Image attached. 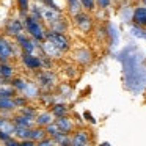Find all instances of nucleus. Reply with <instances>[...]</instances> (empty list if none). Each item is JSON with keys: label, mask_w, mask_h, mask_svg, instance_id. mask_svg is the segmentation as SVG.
Returning a JSON list of instances; mask_svg holds the SVG:
<instances>
[{"label": "nucleus", "mask_w": 146, "mask_h": 146, "mask_svg": "<svg viewBox=\"0 0 146 146\" xmlns=\"http://www.w3.org/2000/svg\"><path fill=\"white\" fill-rule=\"evenodd\" d=\"M46 39L50 42H54L60 50H68L69 49V41L63 33H57V32H49L46 33Z\"/></svg>", "instance_id": "f257e3e1"}, {"label": "nucleus", "mask_w": 146, "mask_h": 146, "mask_svg": "<svg viewBox=\"0 0 146 146\" xmlns=\"http://www.w3.org/2000/svg\"><path fill=\"white\" fill-rule=\"evenodd\" d=\"M25 27H27V30H29V33L35 39H42L46 36L44 32H42V29H41V25H39V22L36 19H33V17H27L25 19Z\"/></svg>", "instance_id": "f03ea898"}, {"label": "nucleus", "mask_w": 146, "mask_h": 146, "mask_svg": "<svg viewBox=\"0 0 146 146\" xmlns=\"http://www.w3.org/2000/svg\"><path fill=\"white\" fill-rule=\"evenodd\" d=\"M39 14H41L46 21H49V22H54L55 24V22L60 21V11L55 10V8L47 7V5H44V7L39 10Z\"/></svg>", "instance_id": "7ed1b4c3"}, {"label": "nucleus", "mask_w": 146, "mask_h": 146, "mask_svg": "<svg viewBox=\"0 0 146 146\" xmlns=\"http://www.w3.org/2000/svg\"><path fill=\"white\" fill-rule=\"evenodd\" d=\"M74 22H76V25L79 27V29H82L83 32H88V30L91 29V17H90L88 14L82 13V11L74 16Z\"/></svg>", "instance_id": "20e7f679"}, {"label": "nucleus", "mask_w": 146, "mask_h": 146, "mask_svg": "<svg viewBox=\"0 0 146 146\" xmlns=\"http://www.w3.org/2000/svg\"><path fill=\"white\" fill-rule=\"evenodd\" d=\"M132 21H133V24H137L138 27H146V7L135 8Z\"/></svg>", "instance_id": "39448f33"}, {"label": "nucleus", "mask_w": 146, "mask_h": 146, "mask_svg": "<svg viewBox=\"0 0 146 146\" xmlns=\"http://www.w3.org/2000/svg\"><path fill=\"white\" fill-rule=\"evenodd\" d=\"M13 55V47L8 41H5L3 38H0V60L7 61L10 60V57Z\"/></svg>", "instance_id": "423d86ee"}, {"label": "nucleus", "mask_w": 146, "mask_h": 146, "mask_svg": "<svg viewBox=\"0 0 146 146\" xmlns=\"http://www.w3.org/2000/svg\"><path fill=\"white\" fill-rule=\"evenodd\" d=\"M22 61H24V64H25V66L32 68V69H38V68L41 66V60H39V58L33 57L32 54H25V52H24Z\"/></svg>", "instance_id": "0eeeda50"}, {"label": "nucleus", "mask_w": 146, "mask_h": 146, "mask_svg": "<svg viewBox=\"0 0 146 146\" xmlns=\"http://www.w3.org/2000/svg\"><path fill=\"white\" fill-rule=\"evenodd\" d=\"M7 33L8 35H21L22 33V24H21V21H10L7 25Z\"/></svg>", "instance_id": "6e6552de"}, {"label": "nucleus", "mask_w": 146, "mask_h": 146, "mask_svg": "<svg viewBox=\"0 0 146 146\" xmlns=\"http://www.w3.org/2000/svg\"><path fill=\"white\" fill-rule=\"evenodd\" d=\"M33 123H35V121H33V118H32V116H27V115H24V113H21L19 116L14 118V124H16V126L30 127V129H32Z\"/></svg>", "instance_id": "1a4fd4ad"}, {"label": "nucleus", "mask_w": 146, "mask_h": 146, "mask_svg": "<svg viewBox=\"0 0 146 146\" xmlns=\"http://www.w3.org/2000/svg\"><path fill=\"white\" fill-rule=\"evenodd\" d=\"M71 143L76 146H83L88 143V133L83 132V130H80V132H76L72 137V140H71Z\"/></svg>", "instance_id": "9d476101"}, {"label": "nucleus", "mask_w": 146, "mask_h": 146, "mask_svg": "<svg viewBox=\"0 0 146 146\" xmlns=\"http://www.w3.org/2000/svg\"><path fill=\"white\" fill-rule=\"evenodd\" d=\"M42 50H44L46 55H49V57H58V55H60V52H61L60 49H58L54 42H50V41H47V42H44V44H42Z\"/></svg>", "instance_id": "9b49d317"}, {"label": "nucleus", "mask_w": 146, "mask_h": 146, "mask_svg": "<svg viewBox=\"0 0 146 146\" xmlns=\"http://www.w3.org/2000/svg\"><path fill=\"white\" fill-rule=\"evenodd\" d=\"M55 123H57V126L60 127L61 132H66L68 133V132L72 130V123H71L68 118H64V116H58V119L55 121Z\"/></svg>", "instance_id": "f8f14e48"}, {"label": "nucleus", "mask_w": 146, "mask_h": 146, "mask_svg": "<svg viewBox=\"0 0 146 146\" xmlns=\"http://www.w3.org/2000/svg\"><path fill=\"white\" fill-rule=\"evenodd\" d=\"M52 116H54V113H41V115H38L35 123L38 126H47V124L54 123V118Z\"/></svg>", "instance_id": "ddd939ff"}, {"label": "nucleus", "mask_w": 146, "mask_h": 146, "mask_svg": "<svg viewBox=\"0 0 146 146\" xmlns=\"http://www.w3.org/2000/svg\"><path fill=\"white\" fill-rule=\"evenodd\" d=\"M17 41L21 42V46H22V49H24V52H25V54H33L35 47H33V42L32 41L25 39L24 36H21V35H17Z\"/></svg>", "instance_id": "4468645a"}, {"label": "nucleus", "mask_w": 146, "mask_h": 146, "mask_svg": "<svg viewBox=\"0 0 146 146\" xmlns=\"http://www.w3.org/2000/svg\"><path fill=\"white\" fill-rule=\"evenodd\" d=\"M30 127H22V126H16V130H14V137H17L19 140H25L30 138Z\"/></svg>", "instance_id": "2eb2a0df"}, {"label": "nucleus", "mask_w": 146, "mask_h": 146, "mask_svg": "<svg viewBox=\"0 0 146 146\" xmlns=\"http://www.w3.org/2000/svg\"><path fill=\"white\" fill-rule=\"evenodd\" d=\"M16 105V101L11 98H0V110H13Z\"/></svg>", "instance_id": "dca6fc26"}, {"label": "nucleus", "mask_w": 146, "mask_h": 146, "mask_svg": "<svg viewBox=\"0 0 146 146\" xmlns=\"http://www.w3.org/2000/svg\"><path fill=\"white\" fill-rule=\"evenodd\" d=\"M0 130H5V132L14 135V130H16V124L10 123L7 119H0Z\"/></svg>", "instance_id": "f3484780"}, {"label": "nucleus", "mask_w": 146, "mask_h": 146, "mask_svg": "<svg viewBox=\"0 0 146 146\" xmlns=\"http://www.w3.org/2000/svg\"><path fill=\"white\" fill-rule=\"evenodd\" d=\"M68 5H69V11L76 16V14L80 13V10H82V2L80 0H68Z\"/></svg>", "instance_id": "a211bd4d"}, {"label": "nucleus", "mask_w": 146, "mask_h": 146, "mask_svg": "<svg viewBox=\"0 0 146 146\" xmlns=\"http://www.w3.org/2000/svg\"><path fill=\"white\" fill-rule=\"evenodd\" d=\"M0 76L5 77V79L13 77V68H11L10 64H7V63H2L0 64Z\"/></svg>", "instance_id": "6ab92c4d"}, {"label": "nucleus", "mask_w": 146, "mask_h": 146, "mask_svg": "<svg viewBox=\"0 0 146 146\" xmlns=\"http://www.w3.org/2000/svg\"><path fill=\"white\" fill-rule=\"evenodd\" d=\"M46 137V132L42 129H32L30 130V138L33 140V141H39V140H42Z\"/></svg>", "instance_id": "aec40b11"}, {"label": "nucleus", "mask_w": 146, "mask_h": 146, "mask_svg": "<svg viewBox=\"0 0 146 146\" xmlns=\"http://www.w3.org/2000/svg\"><path fill=\"white\" fill-rule=\"evenodd\" d=\"M68 111V108L64 107V105H55L54 108H52V113L55 115V116H64Z\"/></svg>", "instance_id": "412c9836"}, {"label": "nucleus", "mask_w": 146, "mask_h": 146, "mask_svg": "<svg viewBox=\"0 0 146 146\" xmlns=\"http://www.w3.org/2000/svg\"><path fill=\"white\" fill-rule=\"evenodd\" d=\"M46 130H47V132L50 133L52 137L58 135V133L61 132V130H60V127L57 126V123H50V124H47V129H46Z\"/></svg>", "instance_id": "4be33fe9"}, {"label": "nucleus", "mask_w": 146, "mask_h": 146, "mask_svg": "<svg viewBox=\"0 0 146 146\" xmlns=\"http://www.w3.org/2000/svg\"><path fill=\"white\" fill-rule=\"evenodd\" d=\"M82 2V7L88 11H93L96 8V0H80Z\"/></svg>", "instance_id": "5701e85b"}, {"label": "nucleus", "mask_w": 146, "mask_h": 146, "mask_svg": "<svg viewBox=\"0 0 146 146\" xmlns=\"http://www.w3.org/2000/svg\"><path fill=\"white\" fill-rule=\"evenodd\" d=\"M14 94V88H3L0 86V98H11Z\"/></svg>", "instance_id": "b1692460"}, {"label": "nucleus", "mask_w": 146, "mask_h": 146, "mask_svg": "<svg viewBox=\"0 0 146 146\" xmlns=\"http://www.w3.org/2000/svg\"><path fill=\"white\" fill-rule=\"evenodd\" d=\"M17 5H19L21 11H27V8H29V0H17Z\"/></svg>", "instance_id": "393cba45"}, {"label": "nucleus", "mask_w": 146, "mask_h": 146, "mask_svg": "<svg viewBox=\"0 0 146 146\" xmlns=\"http://www.w3.org/2000/svg\"><path fill=\"white\" fill-rule=\"evenodd\" d=\"M96 5L99 8H108L110 7V0H96Z\"/></svg>", "instance_id": "a878e982"}, {"label": "nucleus", "mask_w": 146, "mask_h": 146, "mask_svg": "<svg viewBox=\"0 0 146 146\" xmlns=\"http://www.w3.org/2000/svg\"><path fill=\"white\" fill-rule=\"evenodd\" d=\"M10 138H11V133L5 132V130H0V140H2L3 143H7Z\"/></svg>", "instance_id": "bb28decb"}, {"label": "nucleus", "mask_w": 146, "mask_h": 146, "mask_svg": "<svg viewBox=\"0 0 146 146\" xmlns=\"http://www.w3.org/2000/svg\"><path fill=\"white\" fill-rule=\"evenodd\" d=\"M54 143H55V140H52V138H49V140H44V138H42V140H39V141H38V145L44 146V145H54Z\"/></svg>", "instance_id": "cd10ccee"}, {"label": "nucleus", "mask_w": 146, "mask_h": 146, "mask_svg": "<svg viewBox=\"0 0 146 146\" xmlns=\"http://www.w3.org/2000/svg\"><path fill=\"white\" fill-rule=\"evenodd\" d=\"M22 113H24V115H27V116H32V118L35 116V111L30 110V108H25V107L22 108Z\"/></svg>", "instance_id": "c85d7f7f"}, {"label": "nucleus", "mask_w": 146, "mask_h": 146, "mask_svg": "<svg viewBox=\"0 0 146 146\" xmlns=\"http://www.w3.org/2000/svg\"><path fill=\"white\" fill-rule=\"evenodd\" d=\"M85 118H86V119H90V123H96V121H94V118H93L91 115L88 113V111H86V113H85Z\"/></svg>", "instance_id": "c756f323"}, {"label": "nucleus", "mask_w": 146, "mask_h": 146, "mask_svg": "<svg viewBox=\"0 0 146 146\" xmlns=\"http://www.w3.org/2000/svg\"><path fill=\"white\" fill-rule=\"evenodd\" d=\"M143 2H145V5H146V0H143Z\"/></svg>", "instance_id": "7c9ffc66"}]
</instances>
